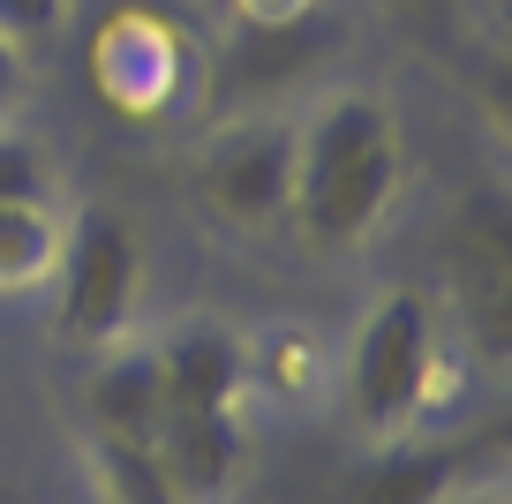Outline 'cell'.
<instances>
[{"mask_svg": "<svg viewBox=\"0 0 512 504\" xmlns=\"http://www.w3.org/2000/svg\"><path fill=\"white\" fill-rule=\"evenodd\" d=\"M407 143L377 91H332L294 121V189L287 226L317 256H347L400 204Z\"/></svg>", "mask_w": 512, "mask_h": 504, "instance_id": "cell-1", "label": "cell"}, {"mask_svg": "<svg viewBox=\"0 0 512 504\" xmlns=\"http://www.w3.org/2000/svg\"><path fill=\"white\" fill-rule=\"evenodd\" d=\"M437 347H445V331H437L430 294H415V286H384L362 309V324L347 331V354H339V407L369 444L422 429V392H430Z\"/></svg>", "mask_w": 512, "mask_h": 504, "instance_id": "cell-2", "label": "cell"}, {"mask_svg": "<svg viewBox=\"0 0 512 504\" xmlns=\"http://www.w3.org/2000/svg\"><path fill=\"white\" fill-rule=\"evenodd\" d=\"M136 286H144V264H136V241H128L121 219L106 211H83L68 219V241H61V271H53V324L61 339L76 347H113L136 316Z\"/></svg>", "mask_w": 512, "mask_h": 504, "instance_id": "cell-3", "label": "cell"}, {"mask_svg": "<svg viewBox=\"0 0 512 504\" xmlns=\"http://www.w3.org/2000/svg\"><path fill=\"white\" fill-rule=\"evenodd\" d=\"M445 279H452V316L475 339L482 362H505L512 339V211L497 189H475L445 219Z\"/></svg>", "mask_w": 512, "mask_h": 504, "instance_id": "cell-4", "label": "cell"}, {"mask_svg": "<svg viewBox=\"0 0 512 504\" xmlns=\"http://www.w3.org/2000/svg\"><path fill=\"white\" fill-rule=\"evenodd\" d=\"M287 189H294V121H241L196 151V204L234 234L279 226Z\"/></svg>", "mask_w": 512, "mask_h": 504, "instance_id": "cell-5", "label": "cell"}, {"mask_svg": "<svg viewBox=\"0 0 512 504\" xmlns=\"http://www.w3.org/2000/svg\"><path fill=\"white\" fill-rule=\"evenodd\" d=\"M505 467V414H482L475 429H415L377 444V467H362L354 504H445L460 482Z\"/></svg>", "mask_w": 512, "mask_h": 504, "instance_id": "cell-6", "label": "cell"}, {"mask_svg": "<svg viewBox=\"0 0 512 504\" xmlns=\"http://www.w3.org/2000/svg\"><path fill=\"white\" fill-rule=\"evenodd\" d=\"M91 76L106 91L113 113L128 121H151V113H174L181 91H189V46L166 16L151 8H121V16L98 23L91 38Z\"/></svg>", "mask_w": 512, "mask_h": 504, "instance_id": "cell-7", "label": "cell"}, {"mask_svg": "<svg viewBox=\"0 0 512 504\" xmlns=\"http://www.w3.org/2000/svg\"><path fill=\"white\" fill-rule=\"evenodd\" d=\"M151 362L166 384V414H234L241 399V331L211 316H181L151 339Z\"/></svg>", "mask_w": 512, "mask_h": 504, "instance_id": "cell-8", "label": "cell"}, {"mask_svg": "<svg viewBox=\"0 0 512 504\" xmlns=\"http://www.w3.org/2000/svg\"><path fill=\"white\" fill-rule=\"evenodd\" d=\"M151 452L174 504H226L241 482V414H166Z\"/></svg>", "mask_w": 512, "mask_h": 504, "instance_id": "cell-9", "label": "cell"}, {"mask_svg": "<svg viewBox=\"0 0 512 504\" xmlns=\"http://www.w3.org/2000/svg\"><path fill=\"white\" fill-rule=\"evenodd\" d=\"M241 392L272 399L279 414H309L332 392V339L309 324H272L241 339Z\"/></svg>", "mask_w": 512, "mask_h": 504, "instance_id": "cell-10", "label": "cell"}, {"mask_svg": "<svg viewBox=\"0 0 512 504\" xmlns=\"http://www.w3.org/2000/svg\"><path fill=\"white\" fill-rule=\"evenodd\" d=\"M83 414H91V437H128V444H151L166 422V384L151 347H98V369L83 384Z\"/></svg>", "mask_w": 512, "mask_h": 504, "instance_id": "cell-11", "label": "cell"}, {"mask_svg": "<svg viewBox=\"0 0 512 504\" xmlns=\"http://www.w3.org/2000/svg\"><path fill=\"white\" fill-rule=\"evenodd\" d=\"M68 219L53 196H0V301L46 294L61 271Z\"/></svg>", "mask_w": 512, "mask_h": 504, "instance_id": "cell-12", "label": "cell"}, {"mask_svg": "<svg viewBox=\"0 0 512 504\" xmlns=\"http://www.w3.org/2000/svg\"><path fill=\"white\" fill-rule=\"evenodd\" d=\"M91 489H98V504H174L159 452L128 444V437H91Z\"/></svg>", "mask_w": 512, "mask_h": 504, "instance_id": "cell-13", "label": "cell"}, {"mask_svg": "<svg viewBox=\"0 0 512 504\" xmlns=\"http://www.w3.org/2000/svg\"><path fill=\"white\" fill-rule=\"evenodd\" d=\"M234 23L264 46H287V38H309L324 23V0H234Z\"/></svg>", "mask_w": 512, "mask_h": 504, "instance_id": "cell-14", "label": "cell"}, {"mask_svg": "<svg viewBox=\"0 0 512 504\" xmlns=\"http://www.w3.org/2000/svg\"><path fill=\"white\" fill-rule=\"evenodd\" d=\"M0 196H53V174H46V151L23 136L0 128Z\"/></svg>", "mask_w": 512, "mask_h": 504, "instance_id": "cell-15", "label": "cell"}, {"mask_svg": "<svg viewBox=\"0 0 512 504\" xmlns=\"http://www.w3.org/2000/svg\"><path fill=\"white\" fill-rule=\"evenodd\" d=\"M61 16H68V0H0V31L8 38H46V31H61Z\"/></svg>", "mask_w": 512, "mask_h": 504, "instance_id": "cell-16", "label": "cell"}, {"mask_svg": "<svg viewBox=\"0 0 512 504\" xmlns=\"http://www.w3.org/2000/svg\"><path fill=\"white\" fill-rule=\"evenodd\" d=\"M384 8H400L422 38H452L460 31V0H384Z\"/></svg>", "mask_w": 512, "mask_h": 504, "instance_id": "cell-17", "label": "cell"}, {"mask_svg": "<svg viewBox=\"0 0 512 504\" xmlns=\"http://www.w3.org/2000/svg\"><path fill=\"white\" fill-rule=\"evenodd\" d=\"M23 76H31V68H23V38H8V31H0V113H8V106L23 98Z\"/></svg>", "mask_w": 512, "mask_h": 504, "instance_id": "cell-18", "label": "cell"}, {"mask_svg": "<svg viewBox=\"0 0 512 504\" xmlns=\"http://www.w3.org/2000/svg\"><path fill=\"white\" fill-rule=\"evenodd\" d=\"M445 504H505V482H497V474H475V482H460Z\"/></svg>", "mask_w": 512, "mask_h": 504, "instance_id": "cell-19", "label": "cell"}]
</instances>
